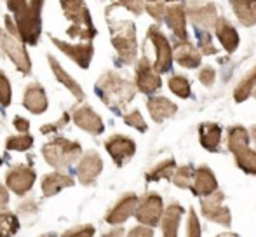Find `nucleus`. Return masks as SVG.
<instances>
[{"mask_svg":"<svg viewBox=\"0 0 256 237\" xmlns=\"http://www.w3.org/2000/svg\"><path fill=\"white\" fill-rule=\"evenodd\" d=\"M194 174H196V171H192L190 166H182L176 170L174 176H172V183L180 188H192Z\"/></svg>","mask_w":256,"mask_h":237,"instance_id":"obj_35","label":"nucleus"},{"mask_svg":"<svg viewBox=\"0 0 256 237\" xmlns=\"http://www.w3.org/2000/svg\"><path fill=\"white\" fill-rule=\"evenodd\" d=\"M166 2H171V0H146V6H145L146 12H148L157 23H160L166 18V10H168Z\"/></svg>","mask_w":256,"mask_h":237,"instance_id":"obj_36","label":"nucleus"},{"mask_svg":"<svg viewBox=\"0 0 256 237\" xmlns=\"http://www.w3.org/2000/svg\"><path fill=\"white\" fill-rule=\"evenodd\" d=\"M72 118H74L77 128L84 129L86 132H89V134H92V136H98L104 131V124H103L102 117H100L89 105H82V106L74 108Z\"/></svg>","mask_w":256,"mask_h":237,"instance_id":"obj_17","label":"nucleus"},{"mask_svg":"<svg viewBox=\"0 0 256 237\" xmlns=\"http://www.w3.org/2000/svg\"><path fill=\"white\" fill-rule=\"evenodd\" d=\"M197 38H199V49L202 54H216V48L211 44V34H209V30L199 28L197 30Z\"/></svg>","mask_w":256,"mask_h":237,"instance_id":"obj_38","label":"nucleus"},{"mask_svg":"<svg viewBox=\"0 0 256 237\" xmlns=\"http://www.w3.org/2000/svg\"><path fill=\"white\" fill-rule=\"evenodd\" d=\"M214 34L218 37V40L222 42V46L225 48L226 52H234L237 48H239V34L237 30L225 20V18H220L214 24Z\"/></svg>","mask_w":256,"mask_h":237,"instance_id":"obj_25","label":"nucleus"},{"mask_svg":"<svg viewBox=\"0 0 256 237\" xmlns=\"http://www.w3.org/2000/svg\"><path fill=\"white\" fill-rule=\"evenodd\" d=\"M9 204V188L0 183V211H4Z\"/></svg>","mask_w":256,"mask_h":237,"instance_id":"obj_48","label":"nucleus"},{"mask_svg":"<svg viewBox=\"0 0 256 237\" xmlns=\"http://www.w3.org/2000/svg\"><path fill=\"white\" fill-rule=\"evenodd\" d=\"M164 20L178 40H186V9L183 4L169 6Z\"/></svg>","mask_w":256,"mask_h":237,"instance_id":"obj_19","label":"nucleus"},{"mask_svg":"<svg viewBox=\"0 0 256 237\" xmlns=\"http://www.w3.org/2000/svg\"><path fill=\"white\" fill-rule=\"evenodd\" d=\"M128 237H154V230L148 225H138L132 230H129Z\"/></svg>","mask_w":256,"mask_h":237,"instance_id":"obj_46","label":"nucleus"},{"mask_svg":"<svg viewBox=\"0 0 256 237\" xmlns=\"http://www.w3.org/2000/svg\"><path fill=\"white\" fill-rule=\"evenodd\" d=\"M110 26L112 46L117 51L122 64H132L138 54V40H136V26L129 20H112L106 18Z\"/></svg>","mask_w":256,"mask_h":237,"instance_id":"obj_3","label":"nucleus"},{"mask_svg":"<svg viewBox=\"0 0 256 237\" xmlns=\"http://www.w3.org/2000/svg\"><path fill=\"white\" fill-rule=\"evenodd\" d=\"M214 70H212L211 66H204L202 70L199 72V80L202 82L206 88H209V86H212V82H214Z\"/></svg>","mask_w":256,"mask_h":237,"instance_id":"obj_45","label":"nucleus"},{"mask_svg":"<svg viewBox=\"0 0 256 237\" xmlns=\"http://www.w3.org/2000/svg\"><path fill=\"white\" fill-rule=\"evenodd\" d=\"M140 197L132 192H128L114 204V206L108 210L106 216H104V222L110 225H120L124 224L128 218H131L132 214L136 213V208H138Z\"/></svg>","mask_w":256,"mask_h":237,"instance_id":"obj_15","label":"nucleus"},{"mask_svg":"<svg viewBox=\"0 0 256 237\" xmlns=\"http://www.w3.org/2000/svg\"><path fill=\"white\" fill-rule=\"evenodd\" d=\"M146 108H148L150 116H152L155 122L166 120V118L172 117L178 112L176 103H172L171 100L164 98V96H152V98L146 102Z\"/></svg>","mask_w":256,"mask_h":237,"instance_id":"obj_26","label":"nucleus"},{"mask_svg":"<svg viewBox=\"0 0 256 237\" xmlns=\"http://www.w3.org/2000/svg\"><path fill=\"white\" fill-rule=\"evenodd\" d=\"M168 84H169V89H171L176 96H180V98H183V100L190 98V82H188V78H185L183 75H172Z\"/></svg>","mask_w":256,"mask_h":237,"instance_id":"obj_34","label":"nucleus"},{"mask_svg":"<svg viewBox=\"0 0 256 237\" xmlns=\"http://www.w3.org/2000/svg\"><path fill=\"white\" fill-rule=\"evenodd\" d=\"M192 23L196 24L197 28H204V30H211L214 28L216 21L220 20L218 10H216V6L212 2H206L199 7H192V9H186Z\"/></svg>","mask_w":256,"mask_h":237,"instance_id":"obj_20","label":"nucleus"},{"mask_svg":"<svg viewBox=\"0 0 256 237\" xmlns=\"http://www.w3.org/2000/svg\"><path fill=\"white\" fill-rule=\"evenodd\" d=\"M34 146V138L28 132H20L16 136H9L6 140V148L7 150H16V152H24Z\"/></svg>","mask_w":256,"mask_h":237,"instance_id":"obj_33","label":"nucleus"},{"mask_svg":"<svg viewBox=\"0 0 256 237\" xmlns=\"http://www.w3.org/2000/svg\"><path fill=\"white\" fill-rule=\"evenodd\" d=\"M60 4L64 18L72 23L66 34L74 38H82L86 42H91L98 32H96L91 12H89L84 0H60Z\"/></svg>","mask_w":256,"mask_h":237,"instance_id":"obj_4","label":"nucleus"},{"mask_svg":"<svg viewBox=\"0 0 256 237\" xmlns=\"http://www.w3.org/2000/svg\"><path fill=\"white\" fill-rule=\"evenodd\" d=\"M209 2V0H186V9H192V7H199L202 4Z\"/></svg>","mask_w":256,"mask_h":237,"instance_id":"obj_50","label":"nucleus"},{"mask_svg":"<svg viewBox=\"0 0 256 237\" xmlns=\"http://www.w3.org/2000/svg\"><path fill=\"white\" fill-rule=\"evenodd\" d=\"M38 237H58V234H56V232H46V234H42Z\"/></svg>","mask_w":256,"mask_h":237,"instance_id":"obj_51","label":"nucleus"},{"mask_svg":"<svg viewBox=\"0 0 256 237\" xmlns=\"http://www.w3.org/2000/svg\"><path fill=\"white\" fill-rule=\"evenodd\" d=\"M136 91H138L136 84L114 70L104 72L94 84V92L98 94V98L117 116H122L126 112L128 105L134 100Z\"/></svg>","mask_w":256,"mask_h":237,"instance_id":"obj_1","label":"nucleus"},{"mask_svg":"<svg viewBox=\"0 0 256 237\" xmlns=\"http://www.w3.org/2000/svg\"><path fill=\"white\" fill-rule=\"evenodd\" d=\"M18 211H20V214H23V216H30V214H35L38 211L37 200H35V199L24 200V202H21L20 206H18Z\"/></svg>","mask_w":256,"mask_h":237,"instance_id":"obj_43","label":"nucleus"},{"mask_svg":"<svg viewBox=\"0 0 256 237\" xmlns=\"http://www.w3.org/2000/svg\"><path fill=\"white\" fill-rule=\"evenodd\" d=\"M218 237H237L236 234H222V236H218Z\"/></svg>","mask_w":256,"mask_h":237,"instance_id":"obj_53","label":"nucleus"},{"mask_svg":"<svg viewBox=\"0 0 256 237\" xmlns=\"http://www.w3.org/2000/svg\"><path fill=\"white\" fill-rule=\"evenodd\" d=\"M200 145L209 152H218L220 143H222V128L212 122H204L199 126Z\"/></svg>","mask_w":256,"mask_h":237,"instance_id":"obj_28","label":"nucleus"},{"mask_svg":"<svg viewBox=\"0 0 256 237\" xmlns=\"http://www.w3.org/2000/svg\"><path fill=\"white\" fill-rule=\"evenodd\" d=\"M48 63H49V66H51L54 77L58 78V82H60L61 86H64V88H66L68 91H70L72 94H74L75 98L78 100V102H84V100H86L84 89L80 88V84H78V82L75 80L72 75H68L66 72H64V68L60 64V61L54 58L52 54H48Z\"/></svg>","mask_w":256,"mask_h":237,"instance_id":"obj_21","label":"nucleus"},{"mask_svg":"<svg viewBox=\"0 0 256 237\" xmlns=\"http://www.w3.org/2000/svg\"><path fill=\"white\" fill-rule=\"evenodd\" d=\"M136 88L143 94H152V92L158 91L162 86L160 75L155 72L150 60L146 56H143L136 64Z\"/></svg>","mask_w":256,"mask_h":237,"instance_id":"obj_14","label":"nucleus"},{"mask_svg":"<svg viewBox=\"0 0 256 237\" xmlns=\"http://www.w3.org/2000/svg\"><path fill=\"white\" fill-rule=\"evenodd\" d=\"M172 52H174V60L185 68H197L200 64V60H202L200 58L202 52L194 44H190L188 40H178Z\"/></svg>","mask_w":256,"mask_h":237,"instance_id":"obj_24","label":"nucleus"},{"mask_svg":"<svg viewBox=\"0 0 256 237\" xmlns=\"http://www.w3.org/2000/svg\"><path fill=\"white\" fill-rule=\"evenodd\" d=\"M162 214H164V202H162V197L155 192H148L140 199L134 216L142 225L154 227V225L158 224Z\"/></svg>","mask_w":256,"mask_h":237,"instance_id":"obj_9","label":"nucleus"},{"mask_svg":"<svg viewBox=\"0 0 256 237\" xmlns=\"http://www.w3.org/2000/svg\"><path fill=\"white\" fill-rule=\"evenodd\" d=\"M251 136H253L254 142H256V126H253V129H251Z\"/></svg>","mask_w":256,"mask_h":237,"instance_id":"obj_52","label":"nucleus"},{"mask_svg":"<svg viewBox=\"0 0 256 237\" xmlns=\"http://www.w3.org/2000/svg\"><path fill=\"white\" fill-rule=\"evenodd\" d=\"M254 86H256V66L251 68V70L248 72L246 77H242V80L237 84L236 91H234V98H236V102L237 103L246 102V100L253 94Z\"/></svg>","mask_w":256,"mask_h":237,"instance_id":"obj_31","label":"nucleus"},{"mask_svg":"<svg viewBox=\"0 0 256 237\" xmlns=\"http://www.w3.org/2000/svg\"><path fill=\"white\" fill-rule=\"evenodd\" d=\"M0 48L6 52V56L14 63V66L23 75L32 74V61L28 51L24 48V42L21 40L18 26L10 16H6V30L0 37Z\"/></svg>","mask_w":256,"mask_h":237,"instance_id":"obj_5","label":"nucleus"},{"mask_svg":"<svg viewBox=\"0 0 256 237\" xmlns=\"http://www.w3.org/2000/svg\"><path fill=\"white\" fill-rule=\"evenodd\" d=\"M182 216L183 208L176 202L169 204L168 210H164V214H162V234H164V237H178V227Z\"/></svg>","mask_w":256,"mask_h":237,"instance_id":"obj_27","label":"nucleus"},{"mask_svg":"<svg viewBox=\"0 0 256 237\" xmlns=\"http://www.w3.org/2000/svg\"><path fill=\"white\" fill-rule=\"evenodd\" d=\"M124 122L128 126H131V128L138 129L140 132H145L146 129H148L146 128L145 118L140 114V110H132V112H129V114H124Z\"/></svg>","mask_w":256,"mask_h":237,"instance_id":"obj_39","label":"nucleus"},{"mask_svg":"<svg viewBox=\"0 0 256 237\" xmlns=\"http://www.w3.org/2000/svg\"><path fill=\"white\" fill-rule=\"evenodd\" d=\"M124 227H114L112 230H108L106 234H103L102 237H124Z\"/></svg>","mask_w":256,"mask_h":237,"instance_id":"obj_49","label":"nucleus"},{"mask_svg":"<svg viewBox=\"0 0 256 237\" xmlns=\"http://www.w3.org/2000/svg\"><path fill=\"white\" fill-rule=\"evenodd\" d=\"M253 94H254V98H256V86H254V89H253Z\"/></svg>","mask_w":256,"mask_h":237,"instance_id":"obj_54","label":"nucleus"},{"mask_svg":"<svg viewBox=\"0 0 256 237\" xmlns=\"http://www.w3.org/2000/svg\"><path fill=\"white\" fill-rule=\"evenodd\" d=\"M103 171V159L96 150H89L80 157V162L77 166L78 182L84 186H89L98 180Z\"/></svg>","mask_w":256,"mask_h":237,"instance_id":"obj_16","label":"nucleus"},{"mask_svg":"<svg viewBox=\"0 0 256 237\" xmlns=\"http://www.w3.org/2000/svg\"><path fill=\"white\" fill-rule=\"evenodd\" d=\"M68 122H70V114L64 112L63 116L58 118L56 122H49V124H44V126H42V128H40V132H42V134H51V132H56V131H60V129L66 128Z\"/></svg>","mask_w":256,"mask_h":237,"instance_id":"obj_41","label":"nucleus"},{"mask_svg":"<svg viewBox=\"0 0 256 237\" xmlns=\"http://www.w3.org/2000/svg\"><path fill=\"white\" fill-rule=\"evenodd\" d=\"M94 227L89 224L84 225H75V227H70L63 232L61 237H94Z\"/></svg>","mask_w":256,"mask_h":237,"instance_id":"obj_40","label":"nucleus"},{"mask_svg":"<svg viewBox=\"0 0 256 237\" xmlns=\"http://www.w3.org/2000/svg\"><path fill=\"white\" fill-rule=\"evenodd\" d=\"M176 170H178V168H176L174 159H166V160H162V162H158L157 166H154L152 170L145 174V180L148 183L158 182V180H169V182H171Z\"/></svg>","mask_w":256,"mask_h":237,"instance_id":"obj_30","label":"nucleus"},{"mask_svg":"<svg viewBox=\"0 0 256 237\" xmlns=\"http://www.w3.org/2000/svg\"><path fill=\"white\" fill-rule=\"evenodd\" d=\"M12 103V88H10V80L7 75L0 70V105L6 108Z\"/></svg>","mask_w":256,"mask_h":237,"instance_id":"obj_37","label":"nucleus"},{"mask_svg":"<svg viewBox=\"0 0 256 237\" xmlns=\"http://www.w3.org/2000/svg\"><path fill=\"white\" fill-rule=\"evenodd\" d=\"M2 34H4V30H0V37H2Z\"/></svg>","mask_w":256,"mask_h":237,"instance_id":"obj_55","label":"nucleus"},{"mask_svg":"<svg viewBox=\"0 0 256 237\" xmlns=\"http://www.w3.org/2000/svg\"><path fill=\"white\" fill-rule=\"evenodd\" d=\"M82 146L80 143L66 140L63 136H56V138L49 140L44 146H42V156H44L46 162L54 170H66L77 159H80Z\"/></svg>","mask_w":256,"mask_h":237,"instance_id":"obj_6","label":"nucleus"},{"mask_svg":"<svg viewBox=\"0 0 256 237\" xmlns=\"http://www.w3.org/2000/svg\"><path fill=\"white\" fill-rule=\"evenodd\" d=\"M228 150L236 157V162L244 173L256 176V152L250 148V132L242 126L228 129Z\"/></svg>","mask_w":256,"mask_h":237,"instance_id":"obj_7","label":"nucleus"},{"mask_svg":"<svg viewBox=\"0 0 256 237\" xmlns=\"http://www.w3.org/2000/svg\"><path fill=\"white\" fill-rule=\"evenodd\" d=\"M104 148L110 154L115 166L122 168L126 162H129V160L132 159V156L136 154V143L132 142L129 136L112 134L110 138L104 142Z\"/></svg>","mask_w":256,"mask_h":237,"instance_id":"obj_11","label":"nucleus"},{"mask_svg":"<svg viewBox=\"0 0 256 237\" xmlns=\"http://www.w3.org/2000/svg\"><path fill=\"white\" fill-rule=\"evenodd\" d=\"M23 106L28 110L30 114L35 116H40L48 110L49 102H48V94H46L44 88L38 82H32L26 86L23 94Z\"/></svg>","mask_w":256,"mask_h":237,"instance_id":"obj_18","label":"nucleus"},{"mask_svg":"<svg viewBox=\"0 0 256 237\" xmlns=\"http://www.w3.org/2000/svg\"><path fill=\"white\" fill-rule=\"evenodd\" d=\"M146 38L154 44L155 49V63L154 68L157 74H168L172 68V60H174V52L171 49L168 37L160 32L158 26H150L146 32Z\"/></svg>","mask_w":256,"mask_h":237,"instance_id":"obj_8","label":"nucleus"},{"mask_svg":"<svg viewBox=\"0 0 256 237\" xmlns=\"http://www.w3.org/2000/svg\"><path fill=\"white\" fill-rule=\"evenodd\" d=\"M20 230V220L10 211H0V237H12Z\"/></svg>","mask_w":256,"mask_h":237,"instance_id":"obj_32","label":"nucleus"},{"mask_svg":"<svg viewBox=\"0 0 256 237\" xmlns=\"http://www.w3.org/2000/svg\"><path fill=\"white\" fill-rule=\"evenodd\" d=\"M188 237H200V224L194 210H190L188 214Z\"/></svg>","mask_w":256,"mask_h":237,"instance_id":"obj_44","label":"nucleus"},{"mask_svg":"<svg viewBox=\"0 0 256 237\" xmlns=\"http://www.w3.org/2000/svg\"><path fill=\"white\" fill-rule=\"evenodd\" d=\"M51 42L63 52L66 58H70L74 63H77L80 68L88 70L89 64H91V60L94 56V48H92L91 42H86V44H70V42H64V40H60L56 37H49Z\"/></svg>","mask_w":256,"mask_h":237,"instance_id":"obj_12","label":"nucleus"},{"mask_svg":"<svg viewBox=\"0 0 256 237\" xmlns=\"http://www.w3.org/2000/svg\"><path fill=\"white\" fill-rule=\"evenodd\" d=\"M12 126L20 132H28V131H30V120H28V118H24V117L16 116L12 118Z\"/></svg>","mask_w":256,"mask_h":237,"instance_id":"obj_47","label":"nucleus"},{"mask_svg":"<svg viewBox=\"0 0 256 237\" xmlns=\"http://www.w3.org/2000/svg\"><path fill=\"white\" fill-rule=\"evenodd\" d=\"M232 9L244 26L256 24V0H232Z\"/></svg>","mask_w":256,"mask_h":237,"instance_id":"obj_29","label":"nucleus"},{"mask_svg":"<svg viewBox=\"0 0 256 237\" xmlns=\"http://www.w3.org/2000/svg\"><path fill=\"white\" fill-rule=\"evenodd\" d=\"M115 6H122V7H126L128 10H131L132 14L140 16V14L143 12V9H145L146 0H117V2H115Z\"/></svg>","mask_w":256,"mask_h":237,"instance_id":"obj_42","label":"nucleus"},{"mask_svg":"<svg viewBox=\"0 0 256 237\" xmlns=\"http://www.w3.org/2000/svg\"><path fill=\"white\" fill-rule=\"evenodd\" d=\"M0 166H2V157H0Z\"/></svg>","mask_w":256,"mask_h":237,"instance_id":"obj_56","label":"nucleus"},{"mask_svg":"<svg viewBox=\"0 0 256 237\" xmlns=\"http://www.w3.org/2000/svg\"><path fill=\"white\" fill-rule=\"evenodd\" d=\"M218 183H216V176L212 174V171L208 166H199L194 174V183H192V192L199 197L211 196L212 192H216Z\"/></svg>","mask_w":256,"mask_h":237,"instance_id":"obj_22","label":"nucleus"},{"mask_svg":"<svg viewBox=\"0 0 256 237\" xmlns=\"http://www.w3.org/2000/svg\"><path fill=\"white\" fill-rule=\"evenodd\" d=\"M223 199H225V196L222 192H212L211 196H206L202 199L200 210L208 220L228 227L232 224V216H230V210L223 204Z\"/></svg>","mask_w":256,"mask_h":237,"instance_id":"obj_13","label":"nucleus"},{"mask_svg":"<svg viewBox=\"0 0 256 237\" xmlns=\"http://www.w3.org/2000/svg\"><path fill=\"white\" fill-rule=\"evenodd\" d=\"M74 185H75L74 178L66 173H61V171L48 173L40 182L44 197H52V196H56L58 192H61L63 188H68V186H74Z\"/></svg>","mask_w":256,"mask_h":237,"instance_id":"obj_23","label":"nucleus"},{"mask_svg":"<svg viewBox=\"0 0 256 237\" xmlns=\"http://www.w3.org/2000/svg\"><path fill=\"white\" fill-rule=\"evenodd\" d=\"M35 180H37V173L30 166L20 164V166L10 168L6 173V186L16 196L23 197L24 194H28L32 190Z\"/></svg>","mask_w":256,"mask_h":237,"instance_id":"obj_10","label":"nucleus"},{"mask_svg":"<svg viewBox=\"0 0 256 237\" xmlns=\"http://www.w3.org/2000/svg\"><path fill=\"white\" fill-rule=\"evenodd\" d=\"M12 20L24 44H38L42 35V7L44 0H6Z\"/></svg>","mask_w":256,"mask_h":237,"instance_id":"obj_2","label":"nucleus"}]
</instances>
